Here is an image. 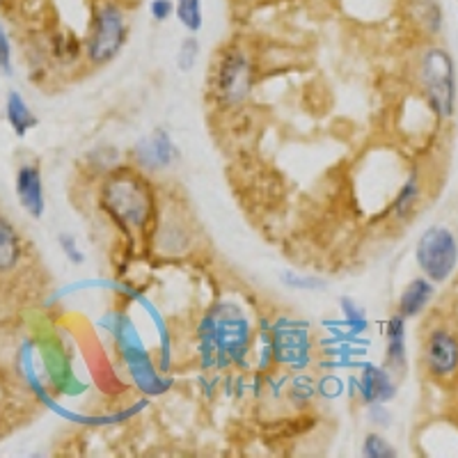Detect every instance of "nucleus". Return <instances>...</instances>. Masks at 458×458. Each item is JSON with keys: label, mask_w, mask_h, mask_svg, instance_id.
Listing matches in <instances>:
<instances>
[{"label": "nucleus", "mask_w": 458, "mask_h": 458, "mask_svg": "<svg viewBox=\"0 0 458 458\" xmlns=\"http://www.w3.org/2000/svg\"><path fill=\"white\" fill-rule=\"evenodd\" d=\"M342 312L344 321L349 323L351 335H362L369 328V318H367L365 310L360 308L358 302H353L351 298H342Z\"/></svg>", "instance_id": "nucleus-21"}, {"label": "nucleus", "mask_w": 458, "mask_h": 458, "mask_svg": "<svg viewBox=\"0 0 458 458\" xmlns=\"http://www.w3.org/2000/svg\"><path fill=\"white\" fill-rule=\"evenodd\" d=\"M5 117H7V124H10L12 131L16 133V138H26L28 131H32L37 124H39L37 114L32 113L30 106L26 104L21 92H16V89L7 92Z\"/></svg>", "instance_id": "nucleus-16"}, {"label": "nucleus", "mask_w": 458, "mask_h": 458, "mask_svg": "<svg viewBox=\"0 0 458 458\" xmlns=\"http://www.w3.org/2000/svg\"><path fill=\"white\" fill-rule=\"evenodd\" d=\"M99 202L113 223L126 234H138L149 227L157 216V195L145 174L133 167H113L106 172L99 188Z\"/></svg>", "instance_id": "nucleus-2"}, {"label": "nucleus", "mask_w": 458, "mask_h": 458, "mask_svg": "<svg viewBox=\"0 0 458 458\" xmlns=\"http://www.w3.org/2000/svg\"><path fill=\"white\" fill-rule=\"evenodd\" d=\"M198 57H199L198 37L188 35L177 51L179 69H182V72H191V69H195V64H198Z\"/></svg>", "instance_id": "nucleus-24"}, {"label": "nucleus", "mask_w": 458, "mask_h": 458, "mask_svg": "<svg viewBox=\"0 0 458 458\" xmlns=\"http://www.w3.org/2000/svg\"><path fill=\"white\" fill-rule=\"evenodd\" d=\"M129 39V21L117 0H97L85 37V55L94 67H104L120 55Z\"/></svg>", "instance_id": "nucleus-4"}, {"label": "nucleus", "mask_w": 458, "mask_h": 458, "mask_svg": "<svg viewBox=\"0 0 458 458\" xmlns=\"http://www.w3.org/2000/svg\"><path fill=\"white\" fill-rule=\"evenodd\" d=\"M131 158L142 172H161L174 163L177 158V147L172 142L170 133L165 129H154L149 136H142L133 145Z\"/></svg>", "instance_id": "nucleus-11"}, {"label": "nucleus", "mask_w": 458, "mask_h": 458, "mask_svg": "<svg viewBox=\"0 0 458 458\" xmlns=\"http://www.w3.org/2000/svg\"><path fill=\"white\" fill-rule=\"evenodd\" d=\"M362 456L365 458H396V449L387 443L380 433H367L362 440Z\"/></svg>", "instance_id": "nucleus-22"}, {"label": "nucleus", "mask_w": 458, "mask_h": 458, "mask_svg": "<svg viewBox=\"0 0 458 458\" xmlns=\"http://www.w3.org/2000/svg\"><path fill=\"white\" fill-rule=\"evenodd\" d=\"M16 198L28 216L42 218L47 211V199H44L42 172L37 165H23L16 172Z\"/></svg>", "instance_id": "nucleus-13"}, {"label": "nucleus", "mask_w": 458, "mask_h": 458, "mask_svg": "<svg viewBox=\"0 0 458 458\" xmlns=\"http://www.w3.org/2000/svg\"><path fill=\"white\" fill-rule=\"evenodd\" d=\"M255 88V63L241 47H227L220 53L211 76V92L220 108H239Z\"/></svg>", "instance_id": "nucleus-5"}, {"label": "nucleus", "mask_w": 458, "mask_h": 458, "mask_svg": "<svg viewBox=\"0 0 458 458\" xmlns=\"http://www.w3.org/2000/svg\"><path fill=\"white\" fill-rule=\"evenodd\" d=\"M386 358H387V369L392 374L396 371L406 369L408 365V353H406V318L401 317L399 312L394 317H390L387 321V330H386Z\"/></svg>", "instance_id": "nucleus-15"}, {"label": "nucleus", "mask_w": 458, "mask_h": 458, "mask_svg": "<svg viewBox=\"0 0 458 458\" xmlns=\"http://www.w3.org/2000/svg\"><path fill=\"white\" fill-rule=\"evenodd\" d=\"M420 88L436 117L449 120L456 110V67L443 47H428L420 60Z\"/></svg>", "instance_id": "nucleus-6"}, {"label": "nucleus", "mask_w": 458, "mask_h": 458, "mask_svg": "<svg viewBox=\"0 0 458 458\" xmlns=\"http://www.w3.org/2000/svg\"><path fill=\"white\" fill-rule=\"evenodd\" d=\"M151 21L165 23L174 16V0H149Z\"/></svg>", "instance_id": "nucleus-25"}, {"label": "nucleus", "mask_w": 458, "mask_h": 458, "mask_svg": "<svg viewBox=\"0 0 458 458\" xmlns=\"http://www.w3.org/2000/svg\"><path fill=\"white\" fill-rule=\"evenodd\" d=\"M273 360L292 371H305L312 362V333L308 323L282 317L271 328Z\"/></svg>", "instance_id": "nucleus-8"}, {"label": "nucleus", "mask_w": 458, "mask_h": 458, "mask_svg": "<svg viewBox=\"0 0 458 458\" xmlns=\"http://www.w3.org/2000/svg\"><path fill=\"white\" fill-rule=\"evenodd\" d=\"M39 353H42L44 369H47L48 383L60 396H79L85 390V386L76 378L72 369V360L67 351L55 337H47L39 344Z\"/></svg>", "instance_id": "nucleus-10"}, {"label": "nucleus", "mask_w": 458, "mask_h": 458, "mask_svg": "<svg viewBox=\"0 0 458 458\" xmlns=\"http://www.w3.org/2000/svg\"><path fill=\"white\" fill-rule=\"evenodd\" d=\"M57 241H60V248H63L64 257H67L72 264H83L85 261V255L83 250H79V243H76V236L73 234H60L57 236Z\"/></svg>", "instance_id": "nucleus-26"}, {"label": "nucleus", "mask_w": 458, "mask_h": 458, "mask_svg": "<svg viewBox=\"0 0 458 458\" xmlns=\"http://www.w3.org/2000/svg\"><path fill=\"white\" fill-rule=\"evenodd\" d=\"M351 386H353V394L360 396V401H365L367 406L371 403L386 406L387 401L396 396V383L392 371L387 367L371 365V362L360 365L358 378L351 380Z\"/></svg>", "instance_id": "nucleus-12"}, {"label": "nucleus", "mask_w": 458, "mask_h": 458, "mask_svg": "<svg viewBox=\"0 0 458 458\" xmlns=\"http://www.w3.org/2000/svg\"><path fill=\"white\" fill-rule=\"evenodd\" d=\"M252 344L250 318L236 302L223 301L204 314L198 328V349L207 369L243 365Z\"/></svg>", "instance_id": "nucleus-1"}, {"label": "nucleus", "mask_w": 458, "mask_h": 458, "mask_svg": "<svg viewBox=\"0 0 458 458\" xmlns=\"http://www.w3.org/2000/svg\"><path fill=\"white\" fill-rule=\"evenodd\" d=\"M369 411H371L369 420L371 422H376V427H387V424H390V415H387V411L383 408V403H371Z\"/></svg>", "instance_id": "nucleus-29"}, {"label": "nucleus", "mask_w": 458, "mask_h": 458, "mask_svg": "<svg viewBox=\"0 0 458 458\" xmlns=\"http://www.w3.org/2000/svg\"><path fill=\"white\" fill-rule=\"evenodd\" d=\"M415 261L420 271L433 284H443L454 276L458 266V241L454 232L443 225H433L415 245Z\"/></svg>", "instance_id": "nucleus-7"}, {"label": "nucleus", "mask_w": 458, "mask_h": 458, "mask_svg": "<svg viewBox=\"0 0 458 458\" xmlns=\"http://www.w3.org/2000/svg\"><path fill=\"white\" fill-rule=\"evenodd\" d=\"M21 259V241L14 225L0 216V273L12 271Z\"/></svg>", "instance_id": "nucleus-18"}, {"label": "nucleus", "mask_w": 458, "mask_h": 458, "mask_svg": "<svg viewBox=\"0 0 458 458\" xmlns=\"http://www.w3.org/2000/svg\"><path fill=\"white\" fill-rule=\"evenodd\" d=\"M408 12H411L415 26L427 35H437L443 30L445 16L440 0H408Z\"/></svg>", "instance_id": "nucleus-17"}, {"label": "nucleus", "mask_w": 458, "mask_h": 458, "mask_svg": "<svg viewBox=\"0 0 458 458\" xmlns=\"http://www.w3.org/2000/svg\"><path fill=\"white\" fill-rule=\"evenodd\" d=\"M424 367L428 376L440 383L458 378V335L447 328H436L424 342Z\"/></svg>", "instance_id": "nucleus-9"}, {"label": "nucleus", "mask_w": 458, "mask_h": 458, "mask_svg": "<svg viewBox=\"0 0 458 458\" xmlns=\"http://www.w3.org/2000/svg\"><path fill=\"white\" fill-rule=\"evenodd\" d=\"M280 280L284 282L289 289H296V292H323L326 289V282L321 277L312 276H298L293 271H284L280 276Z\"/></svg>", "instance_id": "nucleus-23"}, {"label": "nucleus", "mask_w": 458, "mask_h": 458, "mask_svg": "<svg viewBox=\"0 0 458 458\" xmlns=\"http://www.w3.org/2000/svg\"><path fill=\"white\" fill-rule=\"evenodd\" d=\"M317 392L326 399H335V396L342 394V380L337 376H323L317 383Z\"/></svg>", "instance_id": "nucleus-28"}, {"label": "nucleus", "mask_w": 458, "mask_h": 458, "mask_svg": "<svg viewBox=\"0 0 458 458\" xmlns=\"http://www.w3.org/2000/svg\"><path fill=\"white\" fill-rule=\"evenodd\" d=\"M110 333H113L114 346L129 371L131 380L136 383L138 390L145 396H161L172 387V378L167 374H161L151 360L149 351L142 344L140 333H138L136 323L131 321L129 314L113 312L110 314Z\"/></svg>", "instance_id": "nucleus-3"}, {"label": "nucleus", "mask_w": 458, "mask_h": 458, "mask_svg": "<svg viewBox=\"0 0 458 458\" xmlns=\"http://www.w3.org/2000/svg\"><path fill=\"white\" fill-rule=\"evenodd\" d=\"M0 73L12 76V42L3 26H0Z\"/></svg>", "instance_id": "nucleus-27"}, {"label": "nucleus", "mask_w": 458, "mask_h": 458, "mask_svg": "<svg viewBox=\"0 0 458 458\" xmlns=\"http://www.w3.org/2000/svg\"><path fill=\"white\" fill-rule=\"evenodd\" d=\"M417 199H420V177L412 172L406 183L399 188V193L394 195V202H392V211H394L396 218L403 220L415 214Z\"/></svg>", "instance_id": "nucleus-20"}, {"label": "nucleus", "mask_w": 458, "mask_h": 458, "mask_svg": "<svg viewBox=\"0 0 458 458\" xmlns=\"http://www.w3.org/2000/svg\"><path fill=\"white\" fill-rule=\"evenodd\" d=\"M174 16L188 35H198L204 26V0H174Z\"/></svg>", "instance_id": "nucleus-19"}, {"label": "nucleus", "mask_w": 458, "mask_h": 458, "mask_svg": "<svg viewBox=\"0 0 458 458\" xmlns=\"http://www.w3.org/2000/svg\"><path fill=\"white\" fill-rule=\"evenodd\" d=\"M436 296L433 282L427 277H415L406 284V289L399 296V314L403 318H415L428 308V302Z\"/></svg>", "instance_id": "nucleus-14"}]
</instances>
